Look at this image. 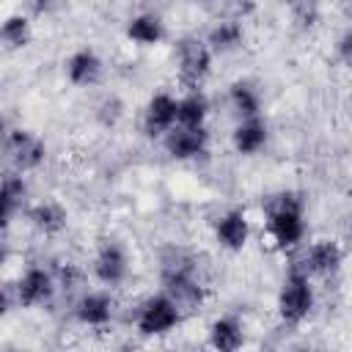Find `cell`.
<instances>
[{
    "instance_id": "6da1fadb",
    "label": "cell",
    "mask_w": 352,
    "mask_h": 352,
    "mask_svg": "<svg viewBox=\"0 0 352 352\" xmlns=\"http://www.w3.org/2000/svg\"><path fill=\"white\" fill-rule=\"evenodd\" d=\"M267 231L278 250H294L305 239V206L302 198L292 190L275 192L267 198Z\"/></svg>"
},
{
    "instance_id": "7a4b0ae2",
    "label": "cell",
    "mask_w": 352,
    "mask_h": 352,
    "mask_svg": "<svg viewBox=\"0 0 352 352\" xmlns=\"http://www.w3.org/2000/svg\"><path fill=\"white\" fill-rule=\"evenodd\" d=\"M314 311V286L311 275L297 264L289 270V275L280 283L278 292V314L286 324H300L311 316Z\"/></svg>"
},
{
    "instance_id": "3957f363",
    "label": "cell",
    "mask_w": 352,
    "mask_h": 352,
    "mask_svg": "<svg viewBox=\"0 0 352 352\" xmlns=\"http://www.w3.org/2000/svg\"><path fill=\"white\" fill-rule=\"evenodd\" d=\"M179 322H182L179 305L162 292V294L148 297V300L140 305L138 319H135V327H138V333L146 336V338H160V336H168L170 330H176Z\"/></svg>"
},
{
    "instance_id": "277c9868",
    "label": "cell",
    "mask_w": 352,
    "mask_h": 352,
    "mask_svg": "<svg viewBox=\"0 0 352 352\" xmlns=\"http://www.w3.org/2000/svg\"><path fill=\"white\" fill-rule=\"evenodd\" d=\"M3 148H6V157H8L11 168L19 170V173L36 170L47 160L44 140L30 129H8L6 140H3Z\"/></svg>"
},
{
    "instance_id": "5b68a950",
    "label": "cell",
    "mask_w": 352,
    "mask_h": 352,
    "mask_svg": "<svg viewBox=\"0 0 352 352\" xmlns=\"http://www.w3.org/2000/svg\"><path fill=\"white\" fill-rule=\"evenodd\" d=\"M179 55V74L190 88H198L201 80L212 72V58L214 52L209 50V44L198 36H184L176 47Z\"/></svg>"
},
{
    "instance_id": "8992f818",
    "label": "cell",
    "mask_w": 352,
    "mask_h": 352,
    "mask_svg": "<svg viewBox=\"0 0 352 352\" xmlns=\"http://www.w3.org/2000/svg\"><path fill=\"white\" fill-rule=\"evenodd\" d=\"M206 146H209V132L206 126H182V124H173L168 132H165V151L173 157V160H195L201 154H206Z\"/></svg>"
},
{
    "instance_id": "52a82bcc",
    "label": "cell",
    "mask_w": 352,
    "mask_h": 352,
    "mask_svg": "<svg viewBox=\"0 0 352 352\" xmlns=\"http://www.w3.org/2000/svg\"><path fill=\"white\" fill-rule=\"evenodd\" d=\"M344 264V248L336 242V239H316L305 248L302 253V261L300 267L308 272V275H336Z\"/></svg>"
},
{
    "instance_id": "ba28073f",
    "label": "cell",
    "mask_w": 352,
    "mask_h": 352,
    "mask_svg": "<svg viewBox=\"0 0 352 352\" xmlns=\"http://www.w3.org/2000/svg\"><path fill=\"white\" fill-rule=\"evenodd\" d=\"M126 272H129V256H126L124 245L104 242L94 256V278L102 286H118V283H124Z\"/></svg>"
},
{
    "instance_id": "9c48e42d",
    "label": "cell",
    "mask_w": 352,
    "mask_h": 352,
    "mask_svg": "<svg viewBox=\"0 0 352 352\" xmlns=\"http://www.w3.org/2000/svg\"><path fill=\"white\" fill-rule=\"evenodd\" d=\"M214 239L220 248L239 253L250 239V220L245 209H228L214 220Z\"/></svg>"
},
{
    "instance_id": "30bf717a",
    "label": "cell",
    "mask_w": 352,
    "mask_h": 352,
    "mask_svg": "<svg viewBox=\"0 0 352 352\" xmlns=\"http://www.w3.org/2000/svg\"><path fill=\"white\" fill-rule=\"evenodd\" d=\"M55 294V278L44 270V267H30L22 272L19 283H16V300L25 308H36L50 302Z\"/></svg>"
},
{
    "instance_id": "8fae6325",
    "label": "cell",
    "mask_w": 352,
    "mask_h": 352,
    "mask_svg": "<svg viewBox=\"0 0 352 352\" xmlns=\"http://www.w3.org/2000/svg\"><path fill=\"white\" fill-rule=\"evenodd\" d=\"M176 124V96L170 94H154L143 110V132L148 138H162Z\"/></svg>"
},
{
    "instance_id": "7c38bea8",
    "label": "cell",
    "mask_w": 352,
    "mask_h": 352,
    "mask_svg": "<svg viewBox=\"0 0 352 352\" xmlns=\"http://www.w3.org/2000/svg\"><path fill=\"white\" fill-rule=\"evenodd\" d=\"M66 77L72 85H80V88H88V85H96L99 77H102V58L91 50V47H80L74 50L69 58H66Z\"/></svg>"
},
{
    "instance_id": "4fadbf2b",
    "label": "cell",
    "mask_w": 352,
    "mask_h": 352,
    "mask_svg": "<svg viewBox=\"0 0 352 352\" xmlns=\"http://www.w3.org/2000/svg\"><path fill=\"white\" fill-rule=\"evenodd\" d=\"M267 138H270V129H267V121L261 116H253V118H242L234 132H231V146L236 154L242 157H253L258 154L264 146H267Z\"/></svg>"
},
{
    "instance_id": "5bb4252c",
    "label": "cell",
    "mask_w": 352,
    "mask_h": 352,
    "mask_svg": "<svg viewBox=\"0 0 352 352\" xmlns=\"http://www.w3.org/2000/svg\"><path fill=\"white\" fill-rule=\"evenodd\" d=\"M113 308L116 305H113L110 294H104V292H88V294H82L77 300L74 316L85 327H107L113 322Z\"/></svg>"
},
{
    "instance_id": "9a60e30c",
    "label": "cell",
    "mask_w": 352,
    "mask_h": 352,
    "mask_svg": "<svg viewBox=\"0 0 352 352\" xmlns=\"http://www.w3.org/2000/svg\"><path fill=\"white\" fill-rule=\"evenodd\" d=\"M28 220H30V226H33L38 234H44V236H58V234L66 228L69 214H66V209H63L58 201H38V204H33V206L28 209Z\"/></svg>"
},
{
    "instance_id": "2e32d148",
    "label": "cell",
    "mask_w": 352,
    "mask_h": 352,
    "mask_svg": "<svg viewBox=\"0 0 352 352\" xmlns=\"http://www.w3.org/2000/svg\"><path fill=\"white\" fill-rule=\"evenodd\" d=\"M245 344V330L236 316H217L209 324V346L217 352H234Z\"/></svg>"
},
{
    "instance_id": "e0dca14e",
    "label": "cell",
    "mask_w": 352,
    "mask_h": 352,
    "mask_svg": "<svg viewBox=\"0 0 352 352\" xmlns=\"http://www.w3.org/2000/svg\"><path fill=\"white\" fill-rule=\"evenodd\" d=\"M209 118V99L204 91L190 88L182 99H176V124L182 126H206Z\"/></svg>"
},
{
    "instance_id": "ac0fdd59",
    "label": "cell",
    "mask_w": 352,
    "mask_h": 352,
    "mask_svg": "<svg viewBox=\"0 0 352 352\" xmlns=\"http://www.w3.org/2000/svg\"><path fill=\"white\" fill-rule=\"evenodd\" d=\"M126 38L140 47H154L165 38V25L157 14H135L126 22Z\"/></svg>"
},
{
    "instance_id": "d6986e66",
    "label": "cell",
    "mask_w": 352,
    "mask_h": 352,
    "mask_svg": "<svg viewBox=\"0 0 352 352\" xmlns=\"http://www.w3.org/2000/svg\"><path fill=\"white\" fill-rule=\"evenodd\" d=\"M242 38H245V28H242L239 19H220L206 33L204 41L209 44L212 52H231V50H236L242 44Z\"/></svg>"
},
{
    "instance_id": "ffe728a7",
    "label": "cell",
    "mask_w": 352,
    "mask_h": 352,
    "mask_svg": "<svg viewBox=\"0 0 352 352\" xmlns=\"http://www.w3.org/2000/svg\"><path fill=\"white\" fill-rule=\"evenodd\" d=\"M228 102L234 107V113L239 118H253L261 116V94L248 82V80H236L228 88Z\"/></svg>"
},
{
    "instance_id": "44dd1931",
    "label": "cell",
    "mask_w": 352,
    "mask_h": 352,
    "mask_svg": "<svg viewBox=\"0 0 352 352\" xmlns=\"http://www.w3.org/2000/svg\"><path fill=\"white\" fill-rule=\"evenodd\" d=\"M33 30H30V19L25 14H8L3 22H0V41L11 50H22L28 47Z\"/></svg>"
},
{
    "instance_id": "7402d4cb",
    "label": "cell",
    "mask_w": 352,
    "mask_h": 352,
    "mask_svg": "<svg viewBox=\"0 0 352 352\" xmlns=\"http://www.w3.org/2000/svg\"><path fill=\"white\" fill-rule=\"evenodd\" d=\"M286 8H289V16L292 22L300 28V30H314L322 19V6L319 0H283Z\"/></svg>"
},
{
    "instance_id": "603a6c76",
    "label": "cell",
    "mask_w": 352,
    "mask_h": 352,
    "mask_svg": "<svg viewBox=\"0 0 352 352\" xmlns=\"http://www.w3.org/2000/svg\"><path fill=\"white\" fill-rule=\"evenodd\" d=\"M25 192H28V184H25V176L19 170H8L0 176V201H6L14 212L22 206Z\"/></svg>"
},
{
    "instance_id": "cb8c5ba5",
    "label": "cell",
    "mask_w": 352,
    "mask_h": 352,
    "mask_svg": "<svg viewBox=\"0 0 352 352\" xmlns=\"http://www.w3.org/2000/svg\"><path fill=\"white\" fill-rule=\"evenodd\" d=\"M121 116H124V104H121L118 96H104L96 107V118H99L102 126H116Z\"/></svg>"
},
{
    "instance_id": "d4e9b609",
    "label": "cell",
    "mask_w": 352,
    "mask_h": 352,
    "mask_svg": "<svg viewBox=\"0 0 352 352\" xmlns=\"http://www.w3.org/2000/svg\"><path fill=\"white\" fill-rule=\"evenodd\" d=\"M336 50H338V58H341V63H349V60H352V33H349V30H344V33L338 36V44H336Z\"/></svg>"
},
{
    "instance_id": "484cf974",
    "label": "cell",
    "mask_w": 352,
    "mask_h": 352,
    "mask_svg": "<svg viewBox=\"0 0 352 352\" xmlns=\"http://www.w3.org/2000/svg\"><path fill=\"white\" fill-rule=\"evenodd\" d=\"M11 217H14V209L6 204V201H0V234L8 228V223H11Z\"/></svg>"
},
{
    "instance_id": "4316f807",
    "label": "cell",
    "mask_w": 352,
    "mask_h": 352,
    "mask_svg": "<svg viewBox=\"0 0 352 352\" xmlns=\"http://www.w3.org/2000/svg\"><path fill=\"white\" fill-rule=\"evenodd\" d=\"M30 3H33V11H36V14H47L55 0H30Z\"/></svg>"
},
{
    "instance_id": "83f0119b",
    "label": "cell",
    "mask_w": 352,
    "mask_h": 352,
    "mask_svg": "<svg viewBox=\"0 0 352 352\" xmlns=\"http://www.w3.org/2000/svg\"><path fill=\"white\" fill-rule=\"evenodd\" d=\"M8 308H11V297H8V292H6V289H0V316H6V314H8Z\"/></svg>"
},
{
    "instance_id": "f1b7e54d",
    "label": "cell",
    "mask_w": 352,
    "mask_h": 352,
    "mask_svg": "<svg viewBox=\"0 0 352 352\" xmlns=\"http://www.w3.org/2000/svg\"><path fill=\"white\" fill-rule=\"evenodd\" d=\"M6 135H8V121H6V116L0 113V146H3V140H6Z\"/></svg>"
},
{
    "instance_id": "f546056e",
    "label": "cell",
    "mask_w": 352,
    "mask_h": 352,
    "mask_svg": "<svg viewBox=\"0 0 352 352\" xmlns=\"http://www.w3.org/2000/svg\"><path fill=\"white\" fill-rule=\"evenodd\" d=\"M201 3H220V0H201Z\"/></svg>"
}]
</instances>
